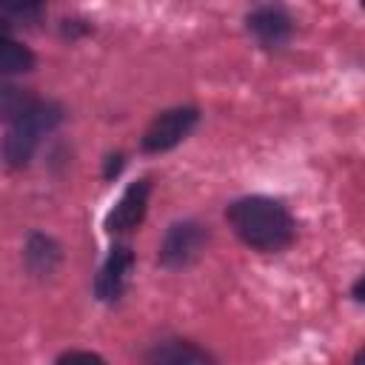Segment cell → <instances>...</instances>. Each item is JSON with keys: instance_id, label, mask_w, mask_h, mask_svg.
<instances>
[{"instance_id": "cell-15", "label": "cell", "mask_w": 365, "mask_h": 365, "mask_svg": "<svg viewBox=\"0 0 365 365\" xmlns=\"http://www.w3.org/2000/svg\"><path fill=\"white\" fill-rule=\"evenodd\" d=\"M354 299H362V277L354 282Z\"/></svg>"}, {"instance_id": "cell-13", "label": "cell", "mask_w": 365, "mask_h": 365, "mask_svg": "<svg viewBox=\"0 0 365 365\" xmlns=\"http://www.w3.org/2000/svg\"><path fill=\"white\" fill-rule=\"evenodd\" d=\"M57 362H106V359L91 351H66L57 356Z\"/></svg>"}, {"instance_id": "cell-14", "label": "cell", "mask_w": 365, "mask_h": 365, "mask_svg": "<svg viewBox=\"0 0 365 365\" xmlns=\"http://www.w3.org/2000/svg\"><path fill=\"white\" fill-rule=\"evenodd\" d=\"M120 168H123V154H111L108 163H106V180H108L111 174H117Z\"/></svg>"}, {"instance_id": "cell-12", "label": "cell", "mask_w": 365, "mask_h": 365, "mask_svg": "<svg viewBox=\"0 0 365 365\" xmlns=\"http://www.w3.org/2000/svg\"><path fill=\"white\" fill-rule=\"evenodd\" d=\"M34 68V54L29 46L6 37L0 31V77H9V74H26Z\"/></svg>"}, {"instance_id": "cell-3", "label": "cell", "mask_w": 365, "mask_h": 365, "mask_svg": "<svg viewBox=\"0 0 365 365\" xmlns=\"http://www.w3.org/2000/svg\"><path fill=\"white\" fill-rule=\"evenodd\" d=\"M208 242V228L197 220H182V222H174L163 242H160V265L168 268V271H180V268H188L205 248Z\"/></svg>"}, {"instance_id": "cell-2", "label": "cell", "mask_w": 365, "mask_h": 365, "mask_svg": "<svg viewBox=\"0 0 365 365\" xmlns=\"http://www.w3.org/2000/svg\"><path fill=\"white\" fill-rule=\"evenodd\" d=\"M60 123H63V106L51 103V100H37V106L26 117L11 123L9 134L3 137V160H6V165L9 168L29 165V160L34 157L40 140L46 134H51Z\"/></svg>"}, {"instance_id": "cell-1", "label": "cell", "mask_w": 365, "mask_h": 365, "mask_svg": "<svg viewBox=\"0 0 365 365\" xmlns=\"http://www.w3.org/2000/svg\"><path fill=\"white\" fill-rule=\"evenodd\" d=\"M225 217L245 245H251L254 251H265V254L288 248L294 240V231H297L288 208L271 197L234 200L228 205Z\"/></svg>"}, {"instance_id": "cell-4", "label": "cell", "mask_w": 365, "mask_h": 365, "mask_svg": "<svg viewBox=\"0 0 365 365\" xmlns=\"http://www.w3.org/2000/svg\"><path fill=\"white\" fill-rule=\"evenodd\" d=\"M197 120H200V111L194 106H177V108H168V111L157 114L151 120V125L145 128V134H143V151L163 154V151L180 145L194 131Z\"/></svg>"}, {"instance_id": "cell-9", "label": "cell", "mask_w": 365, "mask_h": 365, "mask_svg": "<svg viewBox=\"0 0 365 365\" xmlns=\"http://www.w3.org/2000/svg\"><path fill=\"white\" fill-rule=\"evenodd\" d=\"M23 259L34 277H48L60 265V245L46 234H31L23 248Z\"/></svg>"}, {"instance_id": "cell-7", "label": "cell", "mask_w": 365, "mask_h": 365, "mask_svg": "<svg viewBox=\"0 0 365 365\" xmlns=\"http://www.w3.org/2000/svg\"><path fill=\"white\" fill-rule=\"evenodd\" d=\"M134 268V254L128 245H117L111 248L108 259L103 262L100 274H97V282H94V291L103 302H114L123 297L125 285H128V274Z\"/></svg>"}, {"instance_id": "cell-6", "label": "cell", "mask_w": 365, "mask_h": 365, "mask_svg": "<svg viewBox=\"0 0 365 365\" xmlns=\"http://www.w3.org/2000/svg\"><path fill=\"white\" fill-rule=\"evenodd\" d=\"M248 34L262 46V48H279L291 37V17L279 6H259L248 14L245 20Z\"/></svg>"}, {"instance_id": "cell-11", "label": "cell", "mask_w": 365, "mask_h": 365, "mask_svg": "<svg viewBox=\"0 0 365 365\" xmlns=\"http://www.w3.org/2000/svg\"><path fill=\"white\" fill-rule=\"evenodd\" d=\"M37 106L34 91L0 80V123H17Z\"/></svg>"}, {"instance_id": "cell-10", "label": "cell", "mask_w": 365, "mask_h": 365, "mask_svg": "<svg viewBox=\"0 0 365 365\" xmlns=\"http://www.w3.org/2000/svg\"><path fill=\"white\" fill-rule=\"evenodd\" d=\"M46 14V0H0V31L34 26Z\"/></svg>"}, {"instance_id": "cell-5", "label": "cell", "mask_w": 365, "mask_h": 365, "mask_svg": "<svg viewBox=\"0 0 365 365\" xmlns=\"http://www.w3.org/2000/svg\"><path fill=\"white\" fill-rule=\"evenodd\" d=\"M148 194H151V182L143 177L137 182H131L123 197L117 200V205L108 211L106 217V228L111 234H125V231H134L143 217H145V208H148Z\"/></svg>"}, {"instance_id": "cell-8", "label": "cell", "mask_w": 365, "mask_h": 365, "mask_svg": "<svg viewBox=\"0 0 365 365\" xmlns=\"http://www.w3.org/2000/svg\"><path fill=\"white\" fill-rule=\"evenodd\" d=\"M145 359L154 362V365H205V362H214V356L208 351L197 348L188 339H165V342H157L145 354Z\"/></svg>"}]
</instances>
